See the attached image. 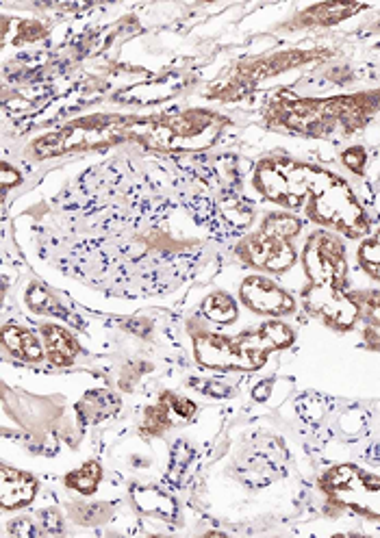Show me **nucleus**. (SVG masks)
<instances>
[{
    "label": "nucleus",
    "instance_id": "22",
    "mask_svg": "<svg viewBox=\"0 0 380 538\" xmlns=\"http://www.w3.org/2000/svg\"><path fill=\"white\" fill-rule=\"evenodd\" d=\"M357 261L367 276L380 283V230L374 237L361 241L357 250Z\"/></svg>",
    "mask_w": 380,
    "mask_h": 538
},
{
    "label": "nucleus",
    "instance_id": "14",
    "mask_svg": "<svg viewBox=\"0 0 380 538\" xmlns=\"http://www.w3.org/2000/svg\"><path fill=\"white\" fill-rule=\"evenodd\" d=\"M3 343L5 348L29 363H40L44 358V348L40 339H37L31 330L20 326H5L3 330Z\"/></svg>",
    "mask_w": 380,
    "mask_h": 538
},
{
    "label": "nucleus",
    "instance_id": "8",
    "mask_svg": "<svg viewBox=\"0 0 380 538\" xmlns=\"http://www.w3.org/2000/svg\"><path fill=\"white\" fill-rule=\"evenodd\" d=\"M239 296L250 311L261 315L285 317L296 313V300L281 285L265 276H248L239 287Z\"/></svg>",
    "mask_w": 380,
    "mask_h": 538
},
{
    "label": "nucleus",
    "instance_id": "2",
    "mask_svg": "<svg viewBox=\"0 0 380 538\" xmlns=\"http://www.w3.org/2000/svg\"><path fill=\"white\" fill-rule=\"evenodd\" d=\"M226 120L207 111H187L179 115H152V118H137V115H90L76 120L61 131L42 137L31 146L37 159L61 157L66 152H81L94 148H107L122 142H142L152 148H179L187 142L205 135L209 128Z\"/></svg>",
    "mask_w": 380,
    "mask_h": 538
},
{
    "label": "nucleus",
    "instance_id": "13",
    "mask_svg": "<svg viewBox=\"0 0 380 538\" xmlns=\"http://www.w3.org/2000/svg\"><path fill=\"white\" fill-rule=\"evenodd\" d=\"M270 450H252L239 469V478L250 486H265L276 480L278 460H274Z\"/></svg>",
    "mask_w": 380,
    "mask_h": 538
},
{
    "label": "nucleus",
    "instance_id": "21",
    "mask_svg": "<svg viewBox=\"0 0 380 538\" xmlns=\"http://www.w3.org/2000/svg\"><path fill=\"white\" fill-rule=\"evenodd\" d=\"M100 480H103V465H100L98 460H90V463H85L83 467L74 469L66 476V484L70 489L83 495H92L98 489Z\"/></svg>",
    "mask_w": 380,
    "mask_h": 538
},
{
    "label": "nucleus",
    "instance_id": "28",
    "mask_svg": "<svg viewBox=\"0 0 380 538\" xmlns=\"http://www.w3.org/2000/svg\"><path fill=\"white\" fill-rule=\"evenodd\" d=\"M0 181H3V189L7 191L9 187H14L20 183V172L11 168L9 163H3V176H0Z\"/></svg>",
    "mask_w": 380,
    "mask_h": 538
},
{
    "label": "nucleus",
    "instance_id": "18",
    "mask_svg": "<svg viewBox=\"0 0 380 538\" xmlns=\"http://www.w3.org/2000/svg\"><path fill=\"white\" fill-rule=\"evenodd\" d=\"M179 417L174 411V393H163L161 400L157 406H150L146 411V419H144V426H142V432L144 434H163L168 428H172L176 424V419Z\"/></svg>",
    "mask_w": 380,
    "mask_h": 538
},
{
    "label": "nucleus",
    "instance_id": "30",
    "mask_svg": "<svg viewBox=\"0 0 380 538\" xmlns=\"http://www.w3.org/2000/svg\"><path fill=\"white\" fill-rule=\"evenodd\" d=\"M365 458L370 460V463H380V441L374 443V445L370 447V450L365 452Z\"/></svg>",
    "mask_w": 380,
    "mask_h": 538
},
{
    "label": "nucleus",
    "instance_id": "20",
    "mask_svg": "<svg viewBox=\"0 0 380 538\" xmlns=\"http://www.w3.org/2000/svg\"><path fill=\"white\" fill-rule=\"evenodd\" d=\"M202 315L215 324H233L237 319V302L228 296V293H211V296L202 302Z\"/></svg>",
    "mask_w": 380,
    "mask_h": 538
},
{
    "label": "nucleus",
    "instance_id": "25",
    "mask_svg": "<svg viewBox=\"0 0 380 538\" xmlns=\"http://www.w3.org/2000/svg\"><path fill=\"white\" fill-rule=\"evenodd\" d=\"M40 517L44 519L42 521L44 532H48V534H61L63 532V521H61V515L57 510H44Z\"/></svg>",
    "mask_w": 380,
    "mask_h": 538
},
{
    "label": "nucleus",
    "instance_id": "7",
    "mask_svg": "<svg viewBox=\"0 0 380 538\" xmlns=\"http://www.w3.org/2000/svg\"><path fill=\"white\" fill-rule=\"evenodd\" d=\"M320 489L331 504L367 519H380V476L357 465H337L320 478Z\"/></svg>",
    "mask_w": 380,
    "mask_h": 538
},
{
    "label": "nucleus",
    "instance_id": "3",
    "mask_svg": "<svg viewBox=\"0 0 380 538\" xmlns=\"http://www.w3.org/2000/svg\"><path fill=\"white\" fill-rule=\"evenodd\" d=\"M302 265L307 274L300 293L304 311L339 332L357 326L359 309L346 291L348 250L341 235L324 228L311 233L302 250Z\"/></svg>",
    "mask_w": 380,
    "mask_h": 538
},
{
    "label": "nucleus",
    "instance_id": "31",
    "mask_svg": "<svg viewBox=\"0 0 380 538\" xmlns=\"http://www.w3.org/2000/svg\"><path fill=\"white\" fill-rule=\"evenodd\" d=\"M378 29H380V22H378Z\"/></svg>",
    "mask_w": 380,
    "mask_h": 538
},
{
    "label": "nucleus",
    "instance_id": "15",
    "mask_svg": "<svg viewBox=\"0 0 380 538\" xmlns=\"http://www.w3.org/2000/svg\"><path fill=\"white\" fill-rule=\"evenodd\" d=\"M122 408V402L111 391H90L83 402L76 404V411H79L81 419L87 421V424H96V421H103L116 415Z\"/></svg>",
    "mask_w": 380,
    "mask_h": 538
},
{
    "label": "nucleus",
    "instance_id": "1",
    "mask_svg": "<svg viewBox=\"0 0 380 538\" xmlns=\"http://www.w3.org/2000/svg\"><path fill=\"white\" fill-rule=\"evenodd\" d=\"M263 198L289 213L304 211L313 224L348 239L370 233V220L350 185L335 172L291 157H268L255 170Z\"/></svg>",
    "mask_w": 380,
    "mask_h": 538
},
{
    "label": "nucleus",
    "instance_id": "26",
    "mask_svg": "<svg viewBox=\"0 0 380 538\" xmlns=\"http://www.w3.org/2000/svg\"><path fill=\"white\" fill-rule=\"evenodd\" d=\"M11 532H14L18 538H33L42 534L31 519H16L14 523H11Z\"/></svg>",
    "mask_w": 380,
    "mask_h": 538
},
{
    "label": "nucleus",
    "instance_id": "9",
    "mask_svg": "<svg viewBox=\"0 0 380 538\" xmlns=\"http://www.w3.org/2000/svg\"><path fill=\"white\" fill-rule=\"evenodd\" d=\"M40 482H37L31 473H24L11 467H3L0 471V502H3V510H16L29 506Z\"/></svg>",
    "mask_w": 380,
    "mask_h": 538
},
{
    "label": "nucleus",
    "instance_id": "16",
    "mask_svg": "<svg viewBox=\"0 0 380 538\" xmlns=\"http://www.w3.org/2000/svg\"><path fill=\"white\" fill-rule=\"evenodd\" d=\"M161 92H172V94H179L183 89V81L176 79V76H166V79H161L157 83H150V85H135V87H129L126 92H118V100L126 102V105H150V102H161V100H168Z\"/></svg>",
    "mask_w": 380,
    "mask_h": 538
},
{
    "label": "nucleus",
    "instance_id": "12",
    "mask_svg": "<svg viewBox=\"0 0 380 538\" xmlns=\"http://www.w3.org/2000/svg\"><path fill=\"white\" fill-rule=\"evenodd\" d=\"M42 339H44L48 361L57 367L72 365L76 354L81 352L79 341L74 339L70 330L61 326H53V324L42 326Z\"/></svg>",
    "mask_w": 380,
    "mask_h": 538
},
{
    "label": "nucleus",
    "instance_id": "19",
    "mask_svg": "<svg viewBox=\"0 0 380 538\" xmlns=\"http://www.w3.org/2000/svg\"><path fill=\"white\" fill-rule=\"evenodd\" d=\"M27 304H29V309H33L35 313H40V315H55L59 319H66V322H70V319H72V315L66 309H63V306L57 302V298L53 296V293H50L40 283L29 285Z\"/></svg>",
    "mask_w": 380,
    "mask_h": 538
},
{
    "label": "nucleus",
    "instance_id": "24",
    "mask_svg": "<svg viewBox=\"0 0 380 538\" xmlns=\"http://www.w3.org/2000/svg\"><path fill=\"white\" fill-rule=\"evenodd\" d=\"M341 161H344V165L350 172H354L357 176H363L365 165H367V152L361 146H350L341 152Z\"/></svg>",
    "mask_w": 380,
    "mask_h": 538
},
{
    "label": "nucleus",
    "instance_id": "5",
    "mask_svg": "<svg viewBox=\"0 0 380 538\" xmlns=\"http://www.w3.org/2000/svg\"><path fill=\"white\" fill-rule=\"evenodd\" d=\"M296 341V330L285 322H265L242 335L224 337L215 332H196L194 354L200 365L224 371L261 369L274 352L289 348Z\"/></svg>",
    "mask_w": 380,
    "mask_h": 538
},
{
    "label": "nucleus",
    "instance_id": "11",
    "mask_svg": "<svg viewBox=\"0 0 380 538\" xmlns=\"http://www.w3.org/2000/svg\"><path fill=\"white\" fill-rule=\"evenodd\" d=\"M352 300L359 309V322L363 343L370 350L380 352V289L354 291Z\"/></svg>",
    "mask_w": 380,
    "mask_h": 538
},
{
    "label": "nucleus",
    "instance_id": "17",
    "mask_svg": "<svg viewBox=\"0 0 380 538\" xmlns=\"http://www.w3.org/2000/svg\"><path fill=\"white\" fill-rule=\"evenodd\" d=\"M131 495L137 510L146 512V515H155L168 521L176 517V502L159 489H152V486H135Z\"/></svg>",
    "mask_w": 380,
    "mask_h": 538
},
{
    "label": "nucleus",
    "instance_id": "27",
    "mask_svg": "<svg viewBox=\"0 0 380 538\" xmlns=\"http://www.w3.org/2000/svg\"><path fill=\"white\" fill-rule=\"evenodd\" d=\"M194 387L200 389L202 393L211 395V397H218V400H220V397H226L228 393H231V389H228L224 382H218V380H207V384H198V380H194Z\"/></svg>",
    "mask_w": 380,
    "mask_h": 538
},
{
    "label": "nucleus",
    "instance_id": "29",
    "mask_svg": "<svg viewBox=\"0 0 380 538\" xmlns=\"http://www.w3.org/2000/svg\"><path fill=\"white\" fill-rule=\"evenodd\" d=\"M272 393V380H263L259 387H255V391H252V397H255L257 402H265Z\"/></svg>",
    "mask_w": 380,
    "mask_h": 538
},
{
    "label": "nucleus",
    "instance_id": "6",
    "mask_svg": "<svg viewBox=\"0 0 380 538\" xmlns=\"http://www.w3.org/2000/svg\"><path fill=\"white\" fill-rule=\"evenodd\" d=\"M302 220L296 213L274 211L263 217L257 233L237 246L239 259L268 274H285L298 261L294 239L300 235Z\"/></svg>",
    "mask_w": 380,
    "mask_h": 538
},
{
    "label": "nucleus",
    "instance_id": "10",
    "mask_svg": "<svg viewBox=\"0 0 380 538\" xmlns=\"http://www.w3.org/2000/svg\"><path fill=\"white\" fill-rule=\"evenodd\" d=\"M365 5L361 3H320L309 9H304L302 14L289 24L296 29H309V27H333V24L344 22L352 18L354 14L363 11Z\"/></svg>",
    "mask_w": 380,
    "mask_h": 538
},
{
    "label": "nucleus",
    "instance_id": "23",
    "mask_svg": "<svg viewBox=\"0 0 380 538\" xmlns=\"http://www.w3.org/2000/svg\"><path fill=\"white\" fill-rule=\"evenodd\" d=\"M192 452L194 450L185 441H179L174 445L172 458H170V478H174V480L181 478V473L189 465V460H192Z\"/></svg>",
    "mask_w": 380,
    "mask_h": 538
},
{
    "label": "nucleus",
    "instance_id": "32",
    "mask_svg": "<svg viewBox=\"0 0 380 538\" xmlns=\"http://www.w3.org/2000/svg\"><path fill=\"white\" fill-rule=\"evenodd\" d=\"M378 48H380V44H378Z\"/></svg>",
    "mask_w": 380,
    "mask_h": 538
},
{
    "label": "nucleus",
    "instance_id": "4",
    "mask_svg": "<svg viewBox=\"0 0 380 538\" xmlns=\"http://www.w3.org/2000/svg\"><path fill=\"white\" fill-rule=\"evenodd\" d=\"M380 111V89L333 98H276L265 118L289 133L324 139L352 135Z\"/></svg>",
    "mask_w": 380,
    "mask_h": 538
}]
</instances>
